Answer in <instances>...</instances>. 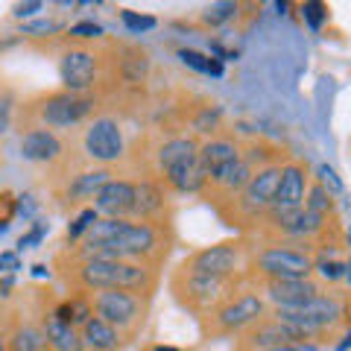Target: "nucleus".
I'll return each instance as SVG.
<instances>
[{
	"mask_svg": "<svg viewBox=\"0 0 351 351\" xmlns=\"http://www.w3.org/2000/svg\"><path fill=\"white\" fill-rule=\"evenodd\" d=\"M56 276L68 284L71 293H100V290H132L141 295H156L158 269L138 261H112V258H85L76 261L68 255H56Z\"/></svg>",
	"mask_w": 351,
	"mask_h": 351,
	"instance_id": "nucleus-1",
	"label": "nucleus"
},
{
	"mask_svg": "<svg viewBox=\"0 0 351 351\" xmlns=\"http://www.w3.org/2000/svg\"><path fill=\"white\" fill-rule=\"evenodd\" d=\"M243 287H249L246 276L234 278H217V276H199V272H188L182 267L173 269L170 276V293L182 311L193 313L196 319H205L214 313L219 304H226L232 295H237Z\"/></svg>",
	"mask_w": 351,
	"mask_h": 351,
	"instance_id": "nucleus-2",
	"label": "nucleus"
},
{
	"mask_svg": "<svg viewBox=\"0 0 351 351\" xmlns=\"http://www.w3.org/2000/svg\"><path fill=\"white\" fill-rule=\"evenodd\" d=\"M316 258L302 246L276 243V240H252L246 281L249 287L258 281H287V278H313Z\"/></svg>",
	"mask_w": 351,
	"mask_h": 351,
	"instance_id": "nucleus-3",
	"label": "nucleus"
},
{
	"mask_svg": "<svg viewBox=\"0 0 351 351\" xmlns=\"http://www.w3.org/2000/svg\"><path fill=\"white\" fill-rule=\"evenodd\" d=\"M94 94H73V91H47L24 106L27 132L29 129H71L80 126L94 112Z\"/></svg>",
	"mask_w": 351,
	"mask_h": 351,
	"instance_id": "nucleus-4",
	"label": "nucleus"
},
{
	"mask_svg": "<svg viewBox=\"0 0 351 351\" xmlns=\"http://www.w3.org/2000/svg\"><path fill=\"white\" fill-rule=\"evenodd\" d=\"M267 313H269L267 299H263L255 287H243L237 295H232L226 304H219L214 313H208L205 319H199V328H202L205 339L240 337L246 328H252Z\"/></svg>",
	"mask_w": 351,
	"mask_h": 351,
	"instance_id": "nucleus-5",
	"label": "nucleus"
},
{
	"mask_svg": "<svg viewBox=\"0 0 351 351\" xmlns=\"http://www.w3.org/2000/svg\"><path fill=\"white\" fill-rule=\"evenodd\" d=\"M88 299H91L94 316L114 325L123 334L126 343L141 334V328L147 322V313H149V304H152V295H141L132 290H100V293H91Z\"/></svg>",
	"mask_w": 351,
	"mask_h": 351,
	"instance_id": "nucleus-6",
	"label": "nucleus"
},
{
	"mask_svg": "<svg viewBox=\"0 0 351 351\" xmlns=\"http://www.w3.org/2000/svg\"><path fill=\"white\" fill-rule=\"evenodd\" d=\"M249 252H252V240L240 237V240H226L217 246H205L199 252L184 258L179 267L188 272H199V276H217V278H234V276H246V263H249Z\"/></svg>",
	"mask_w": 351,
	"mask_h": 351,
	"instance_id": "nucleus-7",
	"label": "nucleus"
},
{
	"mask_svg": "<svg viewBox=\"0 0 351 351\" xmlns=\"http://www.w3.org/2000/svg\"><path fill=\"white\" fill-rule=\"evenodd\" d=\"M82 149H85V158L100 164V167H112V164L123 161L126 138H123V129H120V120L108 114L94 117L82 132Z\"/></svg>",
	"mask_w": 351,
	"mask_h": 351,
	"instance_id": "nucleus-8",
	"label": "nucleus"
},
{
	"mask_svg": "<svg viewBox=\"0 0 351 351\" xmlns=\"http://www.w3.org/2000/svg\"><path fill=\"white\" fill-rule=\"evenodd\" d=\"M311 182H313V176H311V167H307V161H299V158L284 161L276 199H272L269 211L263 214V217L293 214V211H299V208H304V196H307V188H311Z\"/></svg>",
	"mask_w": 351,
	"mask_h": 351,
	"instance_id": "nucleus-9",
	"label": "nucleus"
},
{
	"mask_svg": "<svg viewBox=\"0 0 351 351\" xmlns=\"http://www.w3.org/2000/svg\"><path fill=\"white\" fill-rule=\"evenodd\" d=\"M269 307H299L313 302L316 295H322L331 284H325L319 278H287V281H258L252 284Z\"/></svg>",
	"mask_w": 351,
	"mask_h": 351,
	"instance_id": "nucleus-10",
	"label": "nucleus"
},
{
	"mask_svg": "<svg viewBox=\"0 0 351 351\" xmlns=\"http://www.w3.org/2000/svg\"><path fill=\"white\" fill-rule=\"evenodd\" d=\"M295 339H304L299 328H293L287 322H281L278 316L267 313L263 319H258L255 325L246 328V331L237 337V346H240V351H269L284 343H295ZM307 343H311V339H307Z\"/></svg>",
	"mask_w": 351,
	"mask_h": 351,
	"instance_id": "nucleus-11",
	"label": "nucleus"
},
{
	"mask_svg": "<svg viewBox=\"0 0 351 351\" xmlns=\"http://www.w3.org/2000/svg\"><path fill=\"white\" fill-rule=\"evenodd\" d=\"M97 56L85 47H71L62 53L59 59V76H62V85L64 91H73V94H91L94 91V82H97Z\"/></svg>",
	"mask_w": 351,
	"mask_h": 351,
	"instance_id": "nucleus-12",
	"label": "nucleus"
},
{
	"mask_svg": "<svg viewBox=\"0 0 351 351\" xmlns=\"http://www.w3.org/2000/svg\"><path fill=\"white\" fill-rule=\"evenodd\" d=\"M170 191L156 179L138 182L135 191V208H132V219L135 223H152V226H170Z\"/></svg>",
	"mask_w": 351,
	"mask_h": 351,
	"instance_id": "nucleus-13",
	"label": "nucleus"
},
{
	"mask_svg": "<svg viewBox=\"0 0 351 351\" xmlns=\"http://www.w3.org/2000/svg\"><path fill=\"white\" fill-rule=\"evenodd\" d=\"M199 161V141L188 135H173L156 147V179L167 182L170 176Z\"/></svg>",
	"mask_w": 351,
	"mask_h": 351,
	"instance_id": "nucleus-14",
	"label": "nucleus"
},
{
	"mask_svg": "<svg viewBox=\"0 0 351 351\" xmlns=\"http://www.w3.org/2000/svg\"><path fill=\"white\" fill-rule=\"evenodd\" d=\"M112 179H114V173L108 167H94V170H82V173L71 176V179L64 182L62 193H59V199H64L62 208L82 211V208H88L85 202H94V196L100 193Z\"/></svg>",
	"mask_w": 351,
	"mask_h": 351,
	"instance_id": "nucleus-15",
	"label": "nucleus"
},
{
	"mask_svg": "<svg viewBox=\"0 0 351 351\" xmlns=\"http://www.w3.org/2000/svg\"><path fill=\"white\" fill-rule=\"evenodd\" d=\"M135 191L138 182L129 179H112L106 188L94 196V208L100 217H112V219H132V208H135Z\"/></svg>",
	"mask_w": 351,
	"mask_h": 351,
	"instance_id": "nucleus-16",
	"label": "nucleus"
},
{
	"mask_svg": "<svg viewBox=\"0 0 351 351\" xmlns=\"http://www.w3.org/2000/svg\"><path fill=\"white\" fill-rule=\"evenodd\" d=\"M21 156L36 164H59L64 158V147L53 129H29L21 135Z\"/></svg>",
	"mask_w": 351,
	"mask_h": 351,
	"instance_id": "nucleus-17",
	"label": "nucleus"
},
{
	"mask_svg": "<svg viewBox=\"0 0 351 351\" xmlns=\"http://www.w3.org/2000/svg\"><path fill=\"white\" fill-rule=\"evenodd\" d=\"M38 325H41V334L47 339L50 351H85L80 328L71 325V322H62L59 316H53V307L41 313Z\"/></svg>",
	"mask_w": 351,
	"mask_h": 351,
	"instance_id": "nucleus-18",
	"label": "nucleus"
},
{
	"mask_svg": "<svg viewBox=\"0 0 351 351\" xmlns=\"http://www.w3.org/2000/svg\"><path fill=\"white\" fill-rule=\"evenodd\" d=\"M237 158H243V147H240L234 138H228V135L208 138V141L199 144V164L205 167L208 176L223 170L226 164H234Z\"/></svg>",
	"mask_w": 351,
	"mask_h": 351,
	"instance_id": "nucleus-19",
	"label": "nucleus"
},
{
	"mask_svg": "<svg viewBox=\"0 0 351 351\" xmlns=\"http://www.w3.org/2000/svg\"><path fill=\"white\" fill-rule=\"evenodd\" d=\"M80 334H82L85 351H120V346L126 343L123 334H120L114 325L103 322L100 316H91V319L80 328Z\"/></svg>",
	"mask_w": 351,
	"mask_h": 351,
	"instance_id": "nucleus-20",
	"label": "nucleus"
},
{
	"mask_svg": "<svg viewBox=\"0 0 351 351\" xmlns=\"http://www.w3.org/2000/svg\"><path fill=\"white\" fill-rule=\"evenodd\" d=\"M304 208H307L311 214H319V217H337V202H334V196L328 193L316 179L311 182V188H307Z\"/></svg>",
	"mask_w": 351,
	"mask_h": 351,
	"instance_id": "nucleus-21",
	"label": "nucleus"
},
{
	"mask_svg": "<svg viewBox=\"0 0 351 351\" xmlns=\"http://www.w3.org/2000/svg\"><path fill=\"white\" fill-rule=\"evenodd\" d=\"M100 219V214H97V208L94 205H88V208H82L80 214H76L73 219H71V226H68V232H64V240L73 246V243H80V240L91 232V226Z\"/></svg>",
	"mask_w": 351,
	"mask_h": 351,
	"instance_id": "nucleus-22",
	"label": "nucleus"
},
{
	"mask_svg": "<svg viewBox=\"0 0 351 351\" xmlns=\"http://www.w3.org/2000/svg\"><path fill=\"white\" fill-rule=\"evenodd\" d=\"M179 59L188 64V68L199 71V73H208V76H223V62L214 59V56H205L199 50H179Z\"/></svg>",
	"mask_w": 351,
	"mask_h": 351,
	"instance_id": "nucleus-23",
	"label": "nucleus"
},
{
	"mask_svg": "<svg viewBox=\"0 0 351 351\" xmlns=\"http://www.w3.org/2000/svg\"><path fill=\"white\" fill-rule=\"evenodd\" d=\"M237 12H240V3H214L199 15V21L205 27H223L232 18H237Z\"/></svg>",
	"mask_w": 351,
	"mask_h": 351,
	"instance_id": "nucleus-24",
	"label": "nucleus"
},
{
	"mask_svg": "<svg viewBox=\"0 0 351 351\" xmlns=\"http://www.w3.org/2000/svg\"><path fill=\"white\" fill-rule=\"evenodd\" d=\"M302 18L311 29H322V24L328 21V6L319 3V0H307V3L302 6Z\"/></svg>",
	"mask_w": 351,
	"mask_h": 351,
	"instance_id": "nucleus-25",
	"label": "nucleus"
},
{
	"mask_svg": "<svg viewBox=\"0 0 351 351\" xmlns=\"http://www.w3.org/2000/svg\"><path fill=\"white\" fill-rule=\"evenodd\" d=\"M313 179L319 182L331 196H339V193H343V179H339L337 170H334V167H328V164H319V167H316V176H313Z\"/></svg>",
	"mask_w": 351,
	"mask_h": 351,
	"instance_id": "nucleus-26",
	"label": "nucleus"
},
{
	"mask_svg": "<svg viewBox=\"0 0 351 351\" xmlns=\"http://www.w3.org/2000/svg\"><path fill=\"white\" fill-rule=\"evenodd\" d=\"M47 232H50V226L47 223H41V219H36L32 223V228L27 234H21V240H18V246H15V252H24V249H36L44 237H47Z\"/></svg>",
	"mask_w": 351,
	"mask_h": 351,
	"instance_id": "nucleus-27",
	"label": "nucleus"
},
{
	"mask_svg": "<svg viewBox=\"0 0 351 351\" xmlns=\"http://www.w3.org/2000/svg\"><path fill=\"white\" fill-rule=\"evenodd\" d=\"M68 36L76 38V41H97L103 36V27L94 24V21H80V24H73L68 29Z\"/></svg>",
	"mask_w": 351,
	"mask_h": 351,
	"instance_id": "nucleus-28",
	"label": "nucleus"
},
{
	"mask_svg": "<svg viewBox=\"0 0 351 351\" xmlns=\"http://www.w3.org/2000/svg\"><path fill=\"white\" fill-rule=\"evenodd\" d=\"M120 21H123V27L129 29V32H147V29H152L156 27V18H147V15H135V12H129V9H123L120 12Z\"/></svg>",
	"mask_w": 351,
	"mask_h": 351,
	"instance_id": "nucleus-29",
	"label": "nucleus"
},
{
	"mask_svg": "<svg viewBox=\"0 0 351 351\" xmlns=\"http://www.w3.org/2000/svg\"><path fill=\"white\" fill-rule=\"evenodd\" d=\"M53 32H59L56 21H32V24L21 27V36H32V38H47Z\"/></svg>",
	"mask_w": 351,
	"mask_h": 351,
	"instance_id": "nucleus-30",
	"label": "nucleus"
},
{
	"mask_svg": "<svg viewBox=\"0 0 351 351\" xmlns=\"http://www.w3.org/2000/svg\"><path fill=\"white\" fill-rule=\"evenodd\" d=\"M18 269H21L18 252H0V276H15Z\"/></svg>",
	"mask_w": 351,
	"mask_h": 351,
	"instance_id": "nucleus-31",
	"label": "nucleus"
},
{
	"mask_svg": "<svg viewBox=\"0 0 351 351\" xmlns=\"http://www.w3.org/2000/svg\"><path fill=\"white\" fill-rule=\"evenodd\" d=\"M269 351H319L316 343H307V339H295V343H284V346H276Z\"/></svg>",
	"mask_w": 351,
	"mask_h": 351,
	"instance_id": "nucleus-32",
	"label": "nucleus"
},
{
	"mask_svg": "<svg viewBox=\"0 0 351 351\" xmlns=\"http://www.w3.org/2000/svg\"><path fill=\"white\" fill-rule=\"evenodd\" d=\"M44 9V3L41 0H29V3H18L12 12H15V18H29V15H36V12H41Z\"/></svg>",
	"mask_w": 351,
	"mask_h": 351,
	"instance_id": "nucleus-33",
	"label": "nucleus"
},
{
	"mask_svg": "<svg viewBox=\"0 0 351 351\" xmlns=\"http://www.w3.org/2000/svg\"><path fill=\"white\" fill-rule=\"evenodd\" d=\"M12 284H15V276H3V281H0V293L12 290Z\"/></svg>",
	"mask_w": 351,
	"mask_h": 351,
	"instance_id": "nucleus-34",
	"label": "nucleus"
},
{
	"mask_svg": "<svg viewBox=\"0 0 351 351\" xmlns=\"http://www.w3.org/2000/svg\"><path fill=\"white\" fill-rule=\"evenodd\" d=\"M9 129V117L3 114V112H0V135H3V132Z\"/></svg>",
	"mask_w": 351,
	"mask_h": 351,
	"instance_id": "nucleus-35",
	"label": "nucleus"
},
{
	"mask_svg": "<svg viewBox=\"0 0 351 351\" xmlns=\"http://www.w3.org/2000/svg\"><path fill=\"white\" fill-rule=\"evenodd\" d=\"M32 272H36V276L41 278V276H47V267H44V263H36V267H32Z\"/></svg>",
	"mask_w": 351,
	"mask_h": 351,
	"instance_id": "nucleus-36",
	"label": "nucleus"
},
{
	"mask_svg": "<svg viewBox=\"0 0 351 351\" xmlns=\"http://www.w3.org/2000/svg\"><path fill=\"white\" fill-rule=\"evenodd\" d=\"M149 351H182V348H173V346H152Z\"/></svg>",
	"mask_w": 351,
	"mask_h": 351,
	"instance_id": "nucleus-37",
	"label": "nucleus"
},
{
	"mask_svg": "<svg viewBox=\"0 0 351 351\" xmlns=\"http://www.w3.org/2000/svg\"><path fill=\"white\" fill-rule=\"evenodd\" d=\"M346 281H348V287H351V258L346 261Z\"/></svg>",
	"mask_w": 351,
	"mask_h": 351,
	"instance_id": "nucleus-38",
	"label": "nucleus"
}]
</instances>
